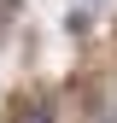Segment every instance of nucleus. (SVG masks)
Segmentation results:
<instances>
[{
  "label": "nucleus",
  "mask_w": 117,
  "mask_h": 123,
  "mask_svg": "<svg viewBox=\"0 0 117 123\" xmlns=\"http://www.w3.org/2000/svg\"><path fill=\"white\" fill-rule=\"evenodd\" d=\"M12 123H53V111L35 100V105H18V117H12Z\"/></svg>",
  "instance_id": "nucleus-1"
}]
</instances>
